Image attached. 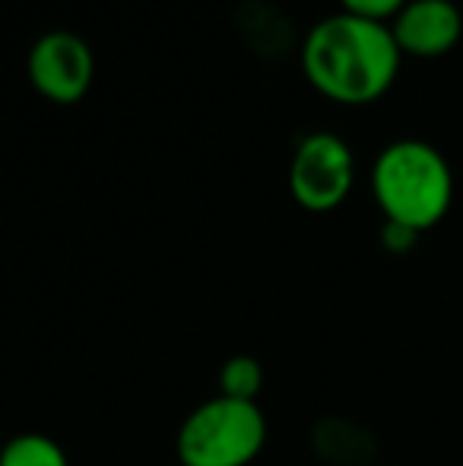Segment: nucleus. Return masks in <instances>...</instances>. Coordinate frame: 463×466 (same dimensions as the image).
I'll use <instances>...</instances> for the list:
<instances>
[{
	"label": "nucleus",
	"mask_w": 463,
	"mask_h": 466,
	"mask_svg": "<svg viewBox=\"0 0 463 466\" xmlns=\"http://www.w3.org/2000/svg\"><path fill=\"white\" fill-rule=\"evenodd\" d=\"M400 48L388 23L337 13L315 25L302 45V70L337 105L377 102L400 74Z\"/></svg>",
	"instance_id": "obj_1"
},
{
	"label": "nucleus",
	"mask_w": 463,
	"mask_h": 466,
	"mask_svg": "<svg viewBox=\"0 0 463 466\" xmlns=\"http://www.w3.org/2000/svg\"><path fill=\"white\" fill-rule=\"evenodd\" d=\"M371 194L381 207L384 222H400L422 235L438 226L451 209L454 175L432 143L397 140L375 159Z\"/></svg>",
	"instance_id": "obj_2"
},
{
	"label": "nucleus",
	"mask_w": 463,
	"mask_h": 466,
	"mask_svg": "<svg viewBox=\"0 0 463 466\" xmlns=\"http://www.w3.org/2000/svg\"><path fill=\"white\" fill-rule=\"evenodd\" d=\"M267 444V416L254 400L216 393L187 412L175 451L185 466H247Z\"/></svg>",
	"instance_id": "obj_3"
},
{
	"label": "nucleus",
	"mask_w": 463,
	"mask_h": 466,
	"mask_svg": "<svg viewBox=\"0 0 463 466\" xmlns=\"http://www.w3.org/2000/svg\"><path fill=\"white\" fill-rule=\"evenodd\" d=\"M356 185V159L337 134H308L298 140L289 162V194L308 213H330Z\"/></svg>",
	"instance_id": "obj_4"
},
{
	"label": "nucleus",
	"mask_w": 463,
	"mask_h": 466,
	"mask_svg": "<svg viewBox=\"0 0 463 466\" xmlns=\"http://www.w3.org/2000/svg\"><path fill=\"white\" fill-rule=\"evenodd\" d=\"M96 57L74 32H48L29 51V80L35 93L55 105H76L89 93Z\"/></svg>",
	"instance_id": "obj_5"
},
{
	"label": "nucleus",
	"mask_w": 463,
	"mask_h": 466,
	"mask_svg": "<svg viewBox=\"0 0 463 466\" xmlns=\"http://www.w3.org/2000/svg\"><path fill=\"white\" fill-rule=\"evenodd\" d=\"M388 25L400 55L413 57L448 55L463 35V16L454 0H409Z\"/></svg>",
	"instance_id": "obj_6"
},
{
	"label": "nucleus",
	"mask_w": 463,
	"mask_h": 466,
	"mask_svg": "<svg viewBox=\"0 0 463 466\" xmlns=\"http://www.w3.org/2000/svg\"><path fill=\"white\" fill-rule=\"evenodd\" d=\"M0 466H70V461L55 438L42 431H23L0 448Z\"/></svg>",
	"instance_id": "obj_7"
},
{
	"label": "nucleus",
	"mask_w": 463,
	"mask_h": 466,
	"mask_svg": "<svg viewBox=\"0 0 463 466\" xmlns=\"http://www.w3.org/2000/svg\"><path fill=\"white\" fill-rule=\"evenodd\" d=\"M264 387V369L254 356H232L219 369V393L232 400H254Z\"/></svg>",
	"instance_id": "obj_8"
},
{
	"label": "nucleus",
	"mask_w": 463,
	"mask_h": 466,
	"mask_svg": "<svg viewBox=\"0 0 463 466\" xmlns=\"http://www.w3.org/2000/svg\"><path fill=\"white\" fill-rule=\"evenodd\" d=\"M340 4H343V13L375 19V23H388V19H394L409 0H340Z\"/></svg>",
	"instance_id": "obj_9"
},
{
	"label": "nucleus",
	"mask_w": 463,
	"mask_h": 466,
	"mask_svg": "<svg viewBox=\"0 0 463 466\" xmlns=\"http://www.w3.org/2000/svg\"><path fill=\"white\" fill-rule=\"evenodd\" d=\"M416 241H419V232H413V228L400 226V222H384V226H381V245L388 248L390 254H407V251H413Z\"/></svg>",
	"instance_id": "obj_10"
}]
</instances>
